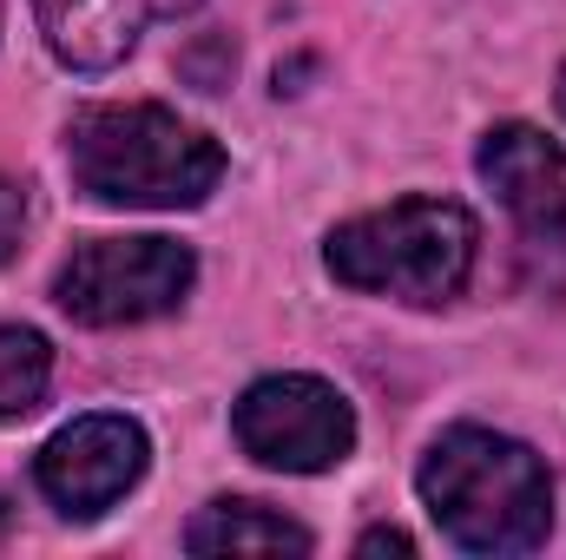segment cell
I'll return each instance as SVG.
<instances>
[{
  "mask_svg": "<svg viewBox=\"0 0 566 560\" xmlns=\"http://www.w3.org/2000/svg\"><path fill=\"white\" fill-rule=\"evenodd\" d=\"M198 283V258L178 238H93L80 245L60 278H53V303L86 323V330H126V323H151L165 310H178Z\"/></svg>",
  "mask_w": 566,
  "mask_h": 560,
  "instance_id": "obj_4",
  "label": "cell"
},
{
  "mask_svg": "<svg viewBox=\"0 0 566 560\" xmlns=\"http://www.w3.org/2000/svg\"><path fill=\"white\" fill-rule=\"evenodd\" d=\"M145 462L151 442L133 416H80L33 455V481L66 521H99L139 488Z\"/></svg>",
  "mask_w": 566,
  "mask_h": 560,
  "instance_id": "obj_6",
  "label": "cell"
},
{
  "mask_svg": "<svg viewBox=\"0 0 566 560\" xmlns=\"http://www.w3.org/2000/svg\"><path fill=\"white\" fill-rule=\"evenodd\" d=\"M53 383V350L27 323H0V422H20L46 403Z\"/></svg>",
  "mask_w": 566,
  "mask_h": 560,
  "instance_id": "obj_10",
  "label": "cell"
},
{
  "mask_svg": "<svg viewBox=\"0 0 566 560\" xmlns=\"http://www.w3.org/2000/svg\"><path fill=\"white\" fill-rule=\"evenodd\" d=\"M191 7H205V0H33V20L60 66L106 73L139 46L151 20H185Z\"/></svg>",
  "mask_w": 566,
  "mask_h": 560,
  "instance_id": "obj_8",
  "label": "cell"
},
{
  "mask_svg": "<svg viewBox=\"0 0 566 560\" xmlns=\"http://www.w3.org/2000/svg\"><path fill=\"white\" fill-rule=\"evenodd\" d=\"M231 428H238V448L251 462L283 468V475H323L356 448L349 396L323 376H303V370L251 383L231 409Z\"/></svg>",
  "mask_w": 566,
  "mask_h": 560,
  "instance_id": "obj_5",
  "label": "cell"
},
{
  "mask_svg": "<svg viewBox=\"0 0 566 560\" xmlns=\"http://www.w3.org/2000/svg\"><path fill=\"white\" fill-rule=\"evenodd\" d=\"M20 225H27V198H20V185L0 178V265H7L13 245H20Z\"/></svg>",
  "mask_w": 566,
  "mask_h": 560,
  "instance_id": "obj_11",
  "label": "cell"
},
{
  "mask_svg": "<svg viewBox=\"0 0 566 560\" xmlns=\"http://www.w3.org/2000/svg\"><path fill=\"white\" fill-rule=\"evenodd\" d=\"M7 535H13V501L0 495V541H7Z\"/></svg>",
  "mask_w": 566,
  "mask_h": 560,
  "instance_id": "obj_13",
  "label": "cell"
},
{
  "mask_svg": "<svg viewBox=\"0 0 566 560\" xmlns=\"http://www.w3.org/2000/svg\"><path fill=\"white\" fill-rule=\"evenodd\" d=\"M310 528H296L271 501H244L224 495L211 508H198V521L185 528V554H310Z\"/></svg>",
  "mask_w": 566,
  "mask_h": 560,
  "instance_id": "obj_9",
  "label": "cell"
},
{
  "mask_svg": "<svg viewBox=\"0 0 566 560\" xmlns=\"http://www.w3.org/2000/svg\"><path fill=\"white\" fill-rule=\"evenodd\" d=\"M356 554H416V541H409L402 528H369V535L356 541Z\"/></svg>",
  "mask_w": 566,
  "mask_h": 560,
  "instance_id": "obj_12",
  "label": "cell"
},
{
  "mask_svg": "<svg viewBox=\"0 0 566 560\" xmlns=\"http://www.w3.org/2000/svg\"><path fill=\"white\" fill-rule=\"evenodd\" d=\"M66 165L93 205L191 211L224 178V145L171 106H80L66 120Z\"/></svg>",
  "mask_w": 566,
  "mask_h": 560,
  "instance_id": "obj_2",
  "label": "cell"
},
{
  "mask_svg": "<svg viewBox=\"0 0 566 560\" xmlns=\"http://www.w3.org/2000/svg\"><path fill=\"white\" fill-rule=\"evenodd\" d=\"M488 191L507 205V218L527 231V238H560L566 231V145L547 139L541 126H494L481 152H474Z\"/></svg>",
  "mask_w": 566,
  "mask_h": 560,
  "instance_id": "obj_7",
  "label": "cell"
},
{
  "mask_svg": "<svg viewBox=\"0 0 566 560\" xmlns=\"http://www.w3.org/2000/svg\"><path fill=\"white\" fill-rule=\"evenodd\" d=\"M560 113H566V66H560Z\"/></svg>",
  "mask_w": 566,
  "mask_h": 560,
  "instance_id": "obj_14",
  "label": "cell"
},
{
  "mask_svg": "<svg viewBox=\"0 0 566 560\" xmlns=\"http://www.w3.org/2000/svg\"><path fill=\"white\" fill-rule=\"evenodd\" d=\"M474 218L454 198H396L382 211H363L323 238L329 278L363 297L396 303H448L474 271Z\"/></svg>",
  "mask_w": 566,
  "mask_h": 560,
  "instance_id": "obj_3",
  "label": "cell"
},
{
  "mask_svg": "<svg viewBox=\"0 0 566 560\" xmlns=\"http://www.w3.org/2000/svg\"><path fill=\"white\" fill-rule=\"evenodd\" d=\"M422 508L468 554H534L554 528V475L547 462L494 428H441L416 468Z\"/></svg>",
  "mask_w": 566,
  "mask_h": 560,
  "instance_id": "obj_1",
  "label": "cell"
}]
</instances>
